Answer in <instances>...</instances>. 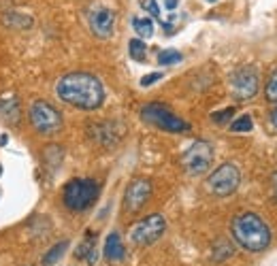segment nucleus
<instances>
[{"instance_id":"nucleus-12","label":"nucleus","mask_w":277,"mask_h":266,"mask_svg":"<svg viewBox=\"0 0 277 266\" xmlns=\"http://www.w3.org/2000/svg\"><path fill=\"white\" fill-rule=\"evenodd\" d=\"M126 256V249H124V243L119 238L117 232H111L105 241V258L109 262H122Z\"/></svg>"},{"instance_id":"nucleus-15","label":"nucleus","mask_w":277,"mask_h":266,"mask_svg":"<svg viewBox=\"0 0 277 266\" xmlns=\"http://www.w3.org/2000/svg\"><path fill=\"white\" fill-rule=\"evenodd\" d=\"M132 28L141 36V39H149L154 36V21L149 17H135L132 19Z\"/></svg>"},{"instance_id":"nucleus-7","label":"nucleus","mask_w":277,"mask_h":266,"mask_svg":"<svg viewBox=\"0 0 277 266\" xmlns=\"http://www.w3.org/2000/svg\"><path fill=\"white\" fill-rule=\"evenodd\" d=\"M239 183H241V173L231 162L218 166L207 177V190L215 196H231L233 192H237Z\"/></svg>"},{"instance_id":"nucleus-24","label":"nucleus","mask_w":277,"mask_h":266,"mask_svg":"<svg viewBox=\"0 0 277 266\" xmlns=\"http://www.w3.org/2000/svg\"><path fill=\"white\" fill-rule=\"evenodd\" d=\"M177 3H179V0H164V7H166L168 11H173V9L177 7Z\"/></svg>"},{"instance_id":"nucleus-8","label":"nucleus","mask_w":277,"mask_h":266,"mask_svg":"<svg viewBox=\"0 0 277 266\" xmlns=\"http://www.w3.org/2000/svg\"><path fill=\"white\" fill-rule=\"evenodd\" d=\"M166 230V220L160 215V213H154V215H147L143 217L141 222H137L132 226L130 230V241L139 247H145V245H152L156 243Z\"/></svg>"},{"instance_id":"nucleus-19","label":"nucleus","mask_w":277,"mask_h":266,"mask_svg":"<svg viewBox=\"0 0 277 266\" xmlns=\"http://www.w3.org/2000/svg\"><path fill=\"white\" fill-rule=\"evenodd\" d=\"M182 62V54L177 49H166V51H160L158 56V64L160 66H171V64H177Z\"/></svg>"},{"instance_id":"nucleus-17","label":"nucleus","mask_w":277,"mask_h":266,"mask_svg":"<svg viewBox=\"0 0 277 266\" xmlns=\"http://www.w3.org/2000/svg\"><path fill=\"white\" fill-rule=\"evenodd\" d=\"M128 49H130V58L137 60V62H143L145 60V54H147V47L141 39H132L128 43Z\"/></svg>"},{"instance_id":"nucleus-3","label":"nucleus","mask_w":277,"mask_h":266,"mask_svg":"<svg viewBox=\"0 0 277 266\" xmlns=\"http://www.w3.org/2000/svg\"><path fill=\"white\" fill-rule=\"evenodd\" d=\"M98 183L94 179H73L64 185L62 192V200L66 204L68 211H75V213H83L88 211L92 204L98 198Z\"/></svg>"},{"instance_id":"nucleus-2","label":"nucleus","mask_w":277,"mask_h":266,"mask_svg":"<svg viewBox=\"0 0 277 266\" xmlns=\"http://www.w3.org/2000/svg\"><path fill=\"white\" fill-rule=\"evenodd\" d=\"M231 230H233V238L247 251H262L271 243L269 226L264 224L262 217H258L256 213L237 215L231 224Z\"/></svg>"},{"instance_id":"nucleus-16","label":"nucleus","mask_w":277,"mask_h":266,"mask_svg":"<svg viewBox=\"0 0 277 266\" xmlns=\"http://www.w3.org/2000/svg\"><path fill=\"white\" fill-rule=\"evenodd\" d=\"M68 249V241H62V243H56L49 251L43 256V266H52V264H56L60 258L64 256V251Z\"/></svg>"},{"instance_id":"nucleus-1","label":"nucleus","mask_w":277,"mask_h":266,"mask_svg":"<svg viewBox=\"0 0 277 266\" xmlns=\"http://www.w3.org/2000/svg\"><path fill=\"white\" fill-rule=\"evenodd\" d=\"M56 94L62 102L81 111H94L105 102V88L100 79L81 70L60 77L56 83Z\"/></svg>"},{"instance_id":"nucleus-21","label":"nucleus","mask_w":277,"mask_h":266,"mask_svg":"<svg viewBox=\"0 0 277 266\" xmlns=\"http://www.w3.org/2000/svg\"><path fill=\"white\" fill-rule=\"evenodd\" d=\"M235 117V109L233 107H228V109H222V111H215L211 113V119L215 124H226L228 119H233Z\"/></svg>"},{"instance_id":"nucleus-4","label":"nucleus","mask_w":277,"mask_h":266,"mask_svg":"<svg viewBox=\"0 0 277 266\" xmlns=\"http://www.w3.org/2000/svg\"><path fill=\"white\" fill-rule=\"evenodd\" d=\"M141 119L164 132H188L190 124L179 115H175L171 109L162 102H149L141 109Z\"/></svg>"},{"instance_id":"nucleus-26","label":"nucleus","mask_w":277,"mask_h":266,"mask_svg":"<svg viewBox=\"0 0 277 266\" xmlns=\"http://www.w3.org/2000/svg\"><path fill=\"white\" fill-rule=\"evenodd\" d=\"M273 188H275V194H277V175H273Z\"/></svg>"},{"instance_id":"nucleus-20","label":"nucleus","mask_w":277,"mask_h":266,"mask_svg":"<svg viewBox=\"0 0 277 266\" xmlns=\"http://www.w3.org/2000/svg\"><path fill=\"white\" fill-rule=\"evenodd\" d=\"M251 128H254V122H251L249 115H241V117H237L235 122L231 124V130H233V132H249Z\"/></svg>"},{"instance_id":"nucleus-10","label":"nucleus","mask_w":277,"mask_h":266,"mask_svg":"<svg viewBox=\"0 0 277 266\" xmlns=\"http://www.w3.org/2000/svg\"><path fill=\"white\" fill-rule=\"evenodd\" d=\"M152 196V181L147 179H132L124 192V211L137 213L147 204Z\"/></svg>"},{"instance_id":"nucleus-5","label":"nucleus","mask_w":277,"mask_h":266,"mask_svg":"<svg viewBox=\"0 0 277 266\" xmlns=\"http://www.w3.org/2000/svg\"><path fill=\"white\" fill-rule=\"evenodd\" d=\"M28 117H30L32 128L43 137H54L56 132H60V128H62V113L47 100L32 102Z\"/></svg>"},{"instance_id":"nucleus-14","label":"nucleus","mask_w":277,"mask_h":266,"mask_svg":"<svg viewBox=\"0 0 277 266\" xmlns=\"http://www.w3.org/2000/svg\"><path fill=\"white\" fill-rule=\"evenodd\" d=\"M5 23L9 28H17V30H26L32 26V17L30 15H21V13H7Z\"/></svg>"},{"instance_id":"nucleus-13","label":"nucleus","mask_w":277,"mask_h":266,"mask_svg":"<svg viewBox=\"0 0 277 266\" xmlns=\"http://www.w3.org/2000/svg\"><path fill=\"white\" fill-rule=\"evenodd\" d=\"M233 256V245L228 243L226 238H218L213 243V249H211V258L215 260V262H224V260H228Z\"/></svg>"},{"instance_id":"nucleus-6","label":"nucleus","mask_w":277,"mask_h":266,"mask_svg":"<svg viewBox=\"0 0 277 266\" xmlns=\"http://www.w3.org/2000/svg\"><path fill=\"white\" fill-rule=\"evenodd\" d=\"M182 164L188 175H205L213 164V147L207 141H196L182 155Z\"/></svg>"},{"instance_id":"nucleus-28","label":"nucleus","mask_w":277,"mask_h":266,"mask_svg":"<svg viewBox=\"0 0 277 266\" xmlns=\"http://www.w3.org/2000/svg\"><path fill=\"white\" fill-rule=\"evenodd\" d=\"M207 3H215V0H207Z\"/></svg>"},{"instance_id":"nucleus-9","label":"nucleus","mask_w":277,"mask_h":266,"mask_svg":"<svg viewBox=\"0 0 277 266\" xmlns=\"http://www.w3.org/2000/svg\"><path fill=\"white\" fill-rule=\"evenodd\" d=\"M260 77L254 66H241L231 75V92L237 100H249L258 94Z\"/></svg>"},{"instance_id":"nucleus-22","label":"nucleus","mask_w":277,"mask_h":266,"mask_svg":"<svg viewBox=\"0 0 277 266\" xmlns=\"http://www.w3.org/2000/svg\"><path fill=\"white\" fill-rule=\"evenodd\" d=\"M141 7L145 9L147 13H152L154 17L160 15V9H158V5H156V0H141Z\"/></svg>"},{"instance_id":"nucleus-25","label":"nucleus","mask_w":277,"mask_h":266,"mask_svg":"<svg viewBox=\"0 0 277 266\" xmlns=\"http://www.w3.org/2000/svg\"><path fill=\"white\" fill-rule=\"evenodd\" d=\"M271 122H273V126L277 128V104H275V109H273V113H271Z\"/></svg>"},{"instance_id":"nucleus-27","label":"nucleus","mask_w":277,"mask_h":266,"mask_svg":"<svg viewBox=\"0 0 277 266\" xmlns=\"http://www.w3.org/2000/svg\"><path fill=\"white\" fill-rule=\"evenodd\" d=\"M0 177H3V166H0Z\"/></svg>"},{"instance_id":"nucleus-23","label":"nucleus","mask_w":277,"mask_h":266,"mask_svg":"<svg viewBox=\"0 0 277 266\" xmlns=\"http://www.w3.org/2000/svg\"><path fill=\"white\" fill-rule=\"evenodd\" d=\"M162 79V72H152V75H145L141 79V86L143 88H149L152 83H156V81H160Z\"/></svg>"},{"instance_id":"nucleus-18","label":"nucleus","mask_w":277,"mask_h":266,"mask_svg":"<svg viewBox=\"0 0 277 266\" xmlns=\"http://www.w3.org/2000/svg\"><path fill=\"white\" fill-rule=\"evenodd\" d=\"M264 96L269 102H277V68L269 75L267 86H264Z\"/></svg>"},{"instance_id":"nucleus-11","label":"nucleus","mask_w":277,"mask_h":266,"mask_svg":"<svg viewBox=\"0 0 277 266\" xmlns=\"http://www.w3.org/2000/svg\"><path fill=\"white\" fill-rule=\"evenodd\" d=\"M88 23H90V30L98 36V39H109L113 34V28H115V13L109 7L96 5L88 13Z\"/></svg>"}]
</instances>
